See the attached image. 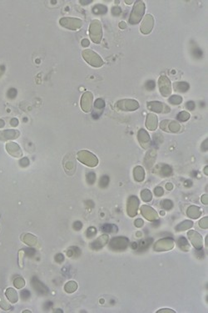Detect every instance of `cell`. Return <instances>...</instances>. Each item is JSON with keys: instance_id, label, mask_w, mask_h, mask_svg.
I'll return each mask as SVG.
<instances>
[{"instance_id": "8fae6325", "label": "cell", "mask_w": 208, "mask_h": 313, "mask_svg": "<svg viewBox=\"0 0 208 313\" xmlns=\"http://www.w3.org/2000/svg\"><path fill=\"white\" fill-rule=\"evenodd\" d=\"M166 127L168 126V129H167V131H171V132H177L179 131L180 129H181V126L180 124L176 121H170V120H163V121L161 122V124L160 126H165ZM162 128V129L164 130L165 128Z\"/></svg>"}, {"instance_id": "7a4b0ae2", "label": "cell", "mask_w": 208, "mask_h": 313, "mask_svg": "<svg viewBox=\"0 0 208 313\" xmlns=\"http://www.w3.org/2000/svg\"><path fill=\"white\" fill-rule=\"evenodd\" d=\"M82 57L90 65L99 68L103 65V61L97 53L93 52L91 49H86L82 52Z\"/></svg>"}, {"instance_id": "44dd1931", "label": "cell", "mask_w": 208, "mask_h": 313, "mask_svg": "<svg viewBox=\"0 0 208 313\" xmlns=\"http://www.w3.org/2000/svg\"><path fill=\"white\" fill-rule=\"evenodd\" d=\"M161 172H162V175H164V176L167 175L168 176V175H170L172 173V170L169 165H162V169H161Z\"/></svg>"}, {"instance_id": "cb8c5ba5", "label": "cell", "mask_w": 208, "mask_h": 313, "mask_svg": "<svg viewBox=\"0 0 208 313\" xmlns=\"http://www.w3.org/2000/svg\"><path fill=\"white\" fill-rule=\"evenodd\" d=\"M142 196L145 201H149L151 200V194L148 190H144V191L142 193Z\"/></svg>"}, {"instance_id": "f546056e", "label": "cell", "mask_w": 208, "mask_h": 313, "mask_svg": "<svg viewBox=\"0 0 208 313\" xmlns=\"http://www.w3.org/2000/svg\"><path fill=\"white\" fill-rule=\"evenodd\" d=\"M186 107L187 110H193L195 109V103L193 101H188L186 104Z\"/></svg>"}, {"instance_id": "9c48e42d", "label": "cell", "mask_w": 208, "mask_h": 313, "mask_svg": "<svg viewBox=\"0 0 208 313\" xmlns=\"http://www.w3.org/2000/svg\"><path fill=\"white\" fill-rule=\"evenodd\" d=\"M154 25V19L151 14H147L141 25V32L143 34H148L152 30Z\"/></svg>"}, {"instance_id": "e575fe53", "label": "cell", "mask_w": 208, "mask_h": 313, "mask_svg": "<svg viewBox=\"0 0 208 313\" xmlns=\"http://www.w3.org/2000/svg\"><path fill=\"white\" fill-rule=\"evenodd\" d=\"M82 45L83 47H87L89 45V41L87 40V39H84L82 40Z\"/></svg>"}, {"instance_id": "2e32d148", "label": "cell", "mask_w": 208, "mask_h": 313, "mask_svg": "<svg viewBox=\"0 0 208 313\" xmlns=\"http://www.w3.org/2000/svg\"><path fill=\"white\" fill-rule=\"evenodd\" d=\"M144 170L141 166H137L134 169V178L137 181H142L144 180Z\"/></svg>"}, {"instance_id": "8d00e7d4", "label": "cell", "mask_w": 208, "mask_h": 313, "mask_svg": "<svg viewBox=\"0 0 208 313\" xmlns=\"http://www.w3.org/2000/svg\"><path fill=\"white\" fill-rule=\"evenodd\" d=\"M93 1L92 0H88V1H82V0H81L80 1V3H82V4H88L89 3H92Z\"/></svg>"}, {"instance_id": "83f0119b", "label": "cell", "mask_w": 208, "mask_h": 313, "mask_svg": "<svg viewBox=\"0 0 208 313\" xmlns=\"http://www.w3.org/2000/svg\"><path fill=\"white\" fill-rule=\"evenodd\" d=\"M193 55H194L196 58H202V50H201L200 49L196 48V49H193Z\"/></svg>"}, {"instance_id": "7402d4cb", "label": "cell", "mask_w": 208, "mask_h": 313, "mask_svg": "<svg viewBox=\"0 0 208 313\" xmlns=\"http://www.w3.org/2000/svg\"><path fill=\"white\" fill-rule=\"evenodd\" d=\"M94 107L95 109L99 110H103V108L105 107V102L102 99H96L95 103H94Z\"/></svg>"}, {"instance_id": "4316f807", "label": "cell", "mask_w": 208, "mask_h": 313, "mask_svg": "<svg viewBox=\"0 0 208 313\" xmlns=\"http://www.w3.org/2000/svg\"><path fill=\"white\" fill-rule=\"evenodd\" d=\"M115 226H112V225H109V224H106L104 226H102V230L103 231H107V232H112V229L115 228Z\"/></svg>"}, {"instance_id": "4fadbf2b", "label": "cell", "mask_w": 208, "mask_h": 313, "mask_svg": "<svg viewBox=\"0 0 208 313\" xmlns=\"http://www.w3.org/2000/svg\"><path fill=\"white\" fill-rule=\"evenodd\" d=\"M6 148H7L8 151L9 152V154L12 155L13 156L17 157V158L22 156L21 149L16 143H8V145H6Z\"/></svg>"}, {"instance_id": "484cf974", "label": "cell", "mask_w": 208, "mask_h": 313, "mask_svg": "<svg viewBox=\"0 0 208 313\" xmlns=\"http://www.w3.org/2000/svg\"><path fill=\"white\" fill-rule=\"evenodd\" d=\"M155 86H156V84H155V81H154V80H148V81L146 83V88H147L148 90L154 89Z\"/></svg>"}, {"instance_id": "9a60e30c", "label": "cell", "mask_w": 208, "mask_h": 313, "mask_svg": "<svg viewBox=\"0 0 208 313\" xmlns=\"http://www.w3.org/2000/svg\"><path fill=\"white\" fill-rule=\"evenodd\" d=\"M138 140L141 143V145H142V147L147 148V145L149 144L150 141V137L149 134L147 133V131L144 129H141L138 132Z\"/></svg>"}, {"instance_id": "836d02e7", "label": "cell", "mask_w": 208, "mask_h": 313, "mask_svg": "<svg viewBox=\"0 0 208 313\" xmlns=\"http://www.w3.org/2000/svg\"><path fill=\"white\" fill-rule=\"evenodd\" d=\"M12 94L9 96V97H10V98H14V97L16 96V94H17V91H16V89H9V91H8V94Z\"/></svg>"}, {"instance_id": "603a6c76", "label": "cell", "mask_w": 208, "mask_h": 313, "mask_svg": "<svg viewBox=\"0 0 208 313\" xmlns=\"http://www.w3.org/2000/svg\"><path fill=\"white\" fill-rule=\"evenodd\" d=\"M108 183H109V178L107 175H103L101 179H100V181H99V186H101L102 188H105L107 186H108Z\"/></svg>"}, {"instance_id": "d6a6232c", "label": "cell", "mask_w": 208, "mask_h": 313, "mask_svg": "<svg viewBox=\"0 0 208 313\" xmlns=\"http://www.w3.org/2000/svg\"><path fill=\"white\" fill-rule=\"evenodd\" d=\"M179 245L181 247H183V245H187V241L184 237L180 238L179 240Z\"/></svg>"}, {"instance_id": "d6986e66", "label": "cell", "mask_w": 208, "mask_h": 313, "mask_svg": "<svg viewBox=\"0 0 208 313\" xmlns=\"http://www.w3.org/2000/svg\"><path fill=\"white\" fill-rule=\"evenodd\" d=\"M177 120L181 122L186 121L190 119V114L186 111H181L177 115Z\"/></svg>"}, {"instance_id": "f1b7e54d", "label": "cell", "mask_w": 208, "mask_h": 313, "mask_svg": "<svg viewBox=\"0 0 208 313\" xmlns=\"http://www.w3.org/2000/svg\"><path fill=\"white\" fill-rule=\"evenodd\" d=\"M121 13V8H119V7H117V6L113 7V8H112V13L113 15H115V16H118Z\"/></svg>"}, {"instance_id": "52a82bcc", "label": "cell", "mask_w": 208, "mask_h": 313, "mask_svg": "<svg viewBox=\"0 0 208 313\" xmlns=\"http://www.w3.org/2000/svg\"><path fill=\"white\" fill-rule=\"evenodd\" d=\"M158 84H159L160 93L162 94V96L168 97L172 93V84L169 79L166 76L160 77L158 79Z\"/></svg>"}, {"instance_id": "d590c367", "label": "cell", "mask_w": 208, "mask_h": 313, "mask_svg": "<svg viewBox=\"0 0 208 313\" xmlns=\"http://www.w3.org/2000/svg\"><path fill=\"white\" fill-rule=\"evenodd\" d=\"M119 27H120L121 29H125V28H126V23H125V22H121L120 24H119Z\"/></svg>"}, {"instance_id": "1f68e13d", "label": "cell", "mask_w": 208, "mask_h": 313, "mask_svg": "<svg viewBox=\"0 0 208 313\" xmlns=\"http://www.w3.org/2000/svg\"><path fill=\"white\" fill-rule=\"evenodd\" d=\"M154 192H155V194H156L157 196L163 195V190H162V187H156Z\"/></svg>"}, {"instance_id": "d4e9b609", "label": "cell", "mask_w": 208, "mask_h": 313, "mask_svg": "<svg viewBox=\"0 0 208 313\" xmlns=\"http://www.w3.org/2000/svg\"><path fill=\"white\" fill-rule=\"evenodd\" d=\"M95 179H96V174H94L93 172H90V173H88V174H87V180L89 184H93V183H94Z\"/></svg>"}, {"instance_id": "6da1fadb", "label": "cell", "mask_w": 208, "mask_h": 313, "mask_svg": "<svg viewBox=\"0 0 208 313\" xmlns=\"http://www.w3.org/2000/svg\"><path fill=\"white\" fill-rule=\"evenodd\" d=\"M145 13V4L142 1L136 2L135 5L133 7V11L130 14L129 23L131 24H137L138 23L141 19L142 18Z\"/></svg>"}, {"instance_id": "277c9868", "label": "cell", "mask_w": 208, "mask_h": 313, "mask_svg": "<svg viewBox=\"0 0 208 313\" xmlns=\"http://www.w3.org/2000/svg\"><path fill=\"white\" fill-rule=\"evenodd\" d=\"M77 158L82 163H83L86 165L91 166V167L96 166L98 165V162L97 157L95 156L93 154L87 151H82L78 152Z\"/></svg>"}, {"instance_id": "5b68a950", "label": "cell", "mask_w": 208, "mask_h": 313, "mask_svg": "<svg viewBox=\"0 0 208 313\" xmlns=\"http://www.w3.org/2000/svg\"><path fill=\"white\" fill-rule=\"evenodd\" d=\"M59 23L63 27L71 30H77L82 26V21L75 18H63Z\"/></svg>"}, {"instance_id": "5bb4252c", "label": "cell", "mask_w": 208, "mask_h": 313, "mask_svg": "<svg viewBox=\"0 0 208 313\" xmlns=\"http://www.w3.org/2000/svg\"><path fill=\"white\" fill-rule=\"evenodd\" d=\"M19 135V132L17 130H4V131H1L0 132V139L2 140H6V139H17Z\"/></svg>"}, {"instance_id": "4dcf8cb0", "label": "cell", "mask_w": 208, "mask_h": 313, "mask_svg": "<svg viewBox=\"0 0 208 313\" xmlns=\"http://www.w3.org/2000/svg\"><path fill=\"white\" fill-rule=\"evenodd\" d=\"M21 296L23 297V299L26 300V299H28L29 296H30V293H29V291L28 290H23V291L21 292Z\"/></svg>"}, {"instance_id": "74e56055", "label": "cell", "mask_w": 208, "mask_h": 313, "mask_svg": "<svg viewBox=\"0 0 208 313\" xmlns=\"http://www.w3.org/2000/svg\"><path fill=\"white\" fill-rule=\"evenodd\" d=\"M166 187H167V188H168V189H169V190H171V189H172V185H171V183H168V185H167V186H166Z\"/></svg>"}, {"instance_id": "e0dca14e", "label": "cell", "mask_w": 208, "mask_h": 313, "mask_svg": "<svg viewBox=\"0 0 208 313\" xmlns=\"http://www.w3.org/2000/svg\"><path fill=\"white\" fill-rule=\"evenodd\" d=\"M189 84L186 82H178L175 84V89H177V91L180 92H186L189 89Z\"/></svg>"}, {"instance_id": "7c38bea8", "label": "cell", "mask_w": 208, "mask_h": 313, "mask_svg": "<svg viewBox=\"0 0 208 313\" xmlns=\"http://www.w3.org/2000/svg\"><path fill=\"white\" fill-rule=\"evenodd\" d=\"M146 126L150 130H155L157 127V117L156 115L151 113L147 116Z\"/></svg>"}, {"instance_id": "30bf717a", "label": "cell", "mask_w": 208, "mask_h": 313, "mask_svg": "<svg viewBox=\"0 0 208 313\" xmlns=\"http://www.w3.org/2000/svg\"><path fill=\"white\" fill-rule=\"evenodd\" d=\"M147 108L153 112L156 113H168L170 112V108L159 101H151L147 103Z\"/></svg>"}, {"instance_id": "ffe728a7", "label": "cell", "mask_w": 208, "mask_h": 313, "mask_svg": "<svg viewBox=\"0 0 208 313\" xmlns=\"http://www.w3.org/2000/svg\"><path fill=\"white\" fill-rule=\"evenodd\" d=\"M169 102L175 105H178L182 102V98L180 95H172L169 98Z\"/></svg>"}, {"instance_id": "3957f363", "label": "cell", "mask_w": 208, "mask_h": 313, "mask_svg": "<svg viewBox=\"0 0 208 313\" xmlns=\"http://www.w3.org/2000/svg\"><path fill=\"white\" fill-rule=\"evenodd\" d=\"M89 34L91 39L95 44H99L102 40L103 37V31H102V25L99 20H93L90 24L89 28Z\"/></svg>"}, {"instance_id": "8992f818", "label": "cell", "mask_w": 208, "mask_h": 313, "mask_svg": "<svg viewBox=\"0 0 208 313\" xmlns=\"http://www.w3.org/2000/svg\"><path fill=\"white\" fill-rule=\"evenodd\" d=\"M117 108L123 111H134L139 108V103L134 99H122L117 101Z\"/></svg>"}, {"instance_id": "ba28073f", "label": "cell", "mask_w": 208, "mask_h": 313, "mask_svg": "<svg viewBox=\"0 0 208 313\" xmlns=\"http://www.w3.org/2000/svg\"><path fill=\"white\" fill-rule=\"evenodd\" d=\"M93 95L91 92H85L81 99L82 110L84 112H90L93 109Z\"/></svg>"}, {"instance_id": "ac0fdd59", "label": "cell", "mask_w": 208, "mask_h": 313, "mask_svg": "<svg viewBox=\"0 0 208 313\" xmlns=\"http://www.w3.org/2000/svg\"><path fill=\"white\" fill-rule=\"evenodd\" d=\"M107 12V8L103 4H97L93 8V13L95 14H105Z\"/></svg>"}]
</instances>
